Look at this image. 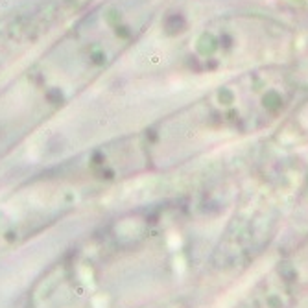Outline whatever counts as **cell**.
Instances as JSON below:
<instances>
[{
	"instance_id": "6da1fadb",
	"label": "cell",
	"mask_w": 308,
	"mask_h": 308,
	"mask_svg": "<svg viewBox=\"0 0 308 308\" xmlns=\"http://www.w3.org/2000/svg\"><path fill=\"white\" fill-rule=\"evenodd\" d=\"M286 186L268 185L266 190L249 198L240 207L236 216L229 223L225 238L216 249L218 266L225 269H238L262 253L277 232L284 210L288 207Z\"/></svg>"
}]
</instances>
